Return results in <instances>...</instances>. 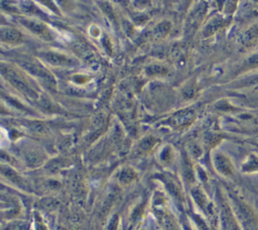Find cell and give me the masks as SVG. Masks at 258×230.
<instances>
[{
    "label": "cell",
    "instance_id": "6da1fadb",
    "mask_svg": "<svg viewBox=\"0 0 258 230\" xmlns=\"http://www.w3.org/2000/svg\"><path fill=\"white\" fill-rule=\"evenodd\" d=\"M216 167L223 175H226V176H231L234 172V167H233L231 161L225 156H217Z\"/></svg>",
    "mask_w": 258,
    "mask_h": 230
},
{
    "label": "cell",
    "instance_id": "3957f363",
    "mask_svg": "<svg viewBox=\"0 0 258 230\" xmlns=\"http://www.w3.org/2000/svg\"><path fill=\"white\" fill-rule=\"evenodd\" d=\"M257 38H258V26H253L250 28L249 31L246 32L243 41H244V43L249 44V43H252L253 41H256Z\"/></svg>",
    "mask_w": 258,
    "mask_h": 230
},
{
    "label": "cell",
    "instance_id": "7a4b0ae2",
    "mask_svg": "<svg viewBox=\"0 0 258 230\" xmlns=\"http://www.w3.org/2000/svg\"><path fill=\"white\" fill-rule=\"evenodd\" d=\"M242 171L245 172H258V157L256 155H250L242 166Z\"/></svg>",
    "mask_w": 258,
    "mask_h": 230
},
{
    "label": "cell",
    "instance_id": "277c9868",
    "mask_svg": "<svg viewBox=\"0 0 258 230\" xmlns=\"http://www.w3.org/2000/svg\"><path fill=\"white\" fill-rule=\"evenodd\" d=\"M2 37H3V39H7V40H9V41H17L20 36H19V34H18L17 32L12 31V30H9V31H7V33H6V36L2 35Z\"/></svg>",
    "mask_w": 258,
    "mask_h": 230
}]
</instances>
